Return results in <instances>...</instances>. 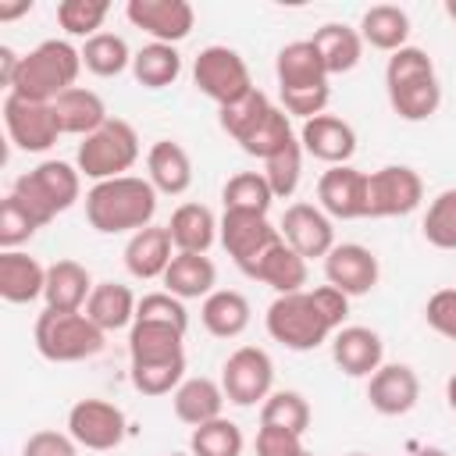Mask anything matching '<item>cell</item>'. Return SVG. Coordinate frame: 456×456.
Returning <instances> with one entry per match:
<instances>
[{"label": "cell", "instance_id": "cell-1", "mask_svg": "<svg viewBox=\"0 0 456 456\" xmlns=\"http://www.w3.org/2000/svg\"><path fill=\"white\" fill-rule=\"evenodd\" d=\"M346 317H349V296H342L331 285H317V289L274 296L264 314V328L278 346L292 353H310L331 342V335L346 328Z\"/></svg>", "mask_w": 456, "mask_h": 456}, {"label": "cell", "instance_id": "cell-2", "mask_svg": "<svg viewBox=\"0 0 456 456\" xmlns=\"http://www.w3.org/2000/svg\"><path fill=\"white\" fill-rule=\"evenodd\" d=\"M157 196L160 192L150 185V178L139 175L93 182V189L86 192V221L100 235H135L153 224Z\"/></svg>", "mask_w": 456, "mask_h": 456}, {"label": "cell", "instance_id": "cell-3", "mask_svg": "<svg viewBox=\"0 0 456 456\" xmlns=\"http://www.w3.org/2000/svg\"><path fill=\"white\" fill-rule=\"evenodd\" d=\"M274 78H278V96H281V110L289 118H317L324 114L331 89H328V68L317 53V46L310 39H296L285 43L274 57Z\"/></svg>", "mask_w": 456, "mask_h": 456}, {"label": "cell", "instance_id": "cell-4", "mask_svg": "<svg viewBox=\"0 0 456 456\" xmlns=\"http://www.w3.org/2000/svg\"><path fill=\"white\" fill-rule=\"evenodd\" d=\"M385 93L392 110L403 121H428L442 107V82L435 71V61L420 46H403L388 53L385 64Z\"/></svg>", "mask_w": 456, "mask_h": 456}, {"label": "cell", "instance_id": "cell-5", "mask_svg": "<svg viewBox=\"0 0 456 456\" xmlns=\"http://www.w3.org/2000/svg\"><path fill=\"white\" fill-rule=\"evenodd\" d=\"M82 71V50L68 39H43L28 53H21L18 75L7 93L32 100V103H53L61 93L75 89Z\"/></svg>", "mask_w": 456, "mask_h": 456}, {"label": "cell", "instance_id": "cell-6", "mask_svg": "<svg viewBox=\"0 0 456 456\" xmlns=\"http://www.w3.org/2000/svg\"><path fill=\"white\" fill-rule=\"evenodd\" d=\"M32 338H36L39 356L50 363L89 360L107 342V335L86 317V310H50V306H43V314L36 317Z\"/></svg>", "mask_w": 456, "mask_h": 456}, {"label": "cell", "instance_id": "cell-7", "mask_svg": "<svg viewBox=\"0 0 456 456\" xmlns=\"http://www.w3.org/2000/svg\"><path fill=\"white\" fill-rule=\"evenodd\" d=\"M11 192L46 228L57 214H64V210H71L78 203V196H82V171L75 164H68V160H39L32 171L14 178Z\"/></svg>", "mask_w": 456, "mask_h": 456}, {"label": "cell", "instance_id": "cell-8", "mask_svg": "<svg viewBox=\"0 0 456 456\" xmlns=\"http://www.w3.org/2000/svg\"><path fill=\"white\" fill-rule=\"evenodd\" d=\"M135 160H139V132L125 118H110L103 128L86 135L75 153V167L82 171V178L93 182L121 178L135 167Z\"/></svg>", "mask_w": 456, "mask_h": 456}, {"label": "cell", "instance_id": "cell-9", "mask_svg": "<svg viewBox=\"0 0 456 456\" xmlns=\"http://www.w3.org/2000/svg\"><path fill=\"white\" fill-rule=\"evenodd\" d=\"M192 82L196 89L214 100L217 107L246 96L253 89V78H249V64L242 61L239 50L224 46V43H214V46H203L192 61Z\"/></svg>", "mask_w": 456, "mask_h": 456}, {"label": "cell", "instance_id": "cell-10", "mask_svg": "<svg viewBox=\"0 0 456 456\" xmlns=\"http://www.w3.org/2000/svg\"><path fill=\"white\" fill-rule=\"evenodd\" d=\"M224 399L235 406H256L274 392V360L260 346H239L221 363Z\"/></svg>", "mask_w": 456, "mask_h": 456}, {"label": "cell", "instance_id": "cell-11", "mask_svg": "<svg viewBox=\"0 0 456 456\" xmlns=\"http://www.w3.org/2000/svg\"><path fill=\"white\" fill-rule=\"evenodd\" d=\"M424 182L406 164H385L367 175V217H406L420 207Z\"/></svg>", "mask_w": 456, "mask_h": 456}, {"label": "cell", "instance_id": "cell-12", "mask_svg": "<svg viewBox=\"0 0 456 456\" xmlns=\"http://www.w3.org/2000/svg\"><path fill=\"white\" fill-rule=\"evenodd\" d=\"M68 435L78 442V449L107 452L118 449L128 435V417L118 403L107 399H78L68 410Z\"/></svg>", "mask_w": 456, "mask_h": 456}, {"label": "cell", "instance_id": "cell-13", "mask_svg": "<svg viewBox=\"0 0 456 456\" xmlns=\"http://www.w3.org/2000/svg\"><path fill=\"white\" fill-rule=\"evenodd\" d=\"M4 128H7V139L25 153H46L61 139L53 103H32L14 93L4 96Z\"/></svg>", "mask_w": 456, "mask_h": 456}, {"label": "cell", "instance_id": "cell-14", "mask_svg": "<svg viewBox=\"0 0 456 456\" xmlns=\"http://www.w3.org/2000/svg\"><path fill=\"white\" fill-rule=\"evenodd\" d=\"M278 232L303 260H324L335 249V221L317 203H289Z\"/></svg>", "mask_w": 456, "mask_h": 456}, {"label": "cell", "instance_id": "cell-15", "mask_svg": "<svg viewBox=\"0 0 456 456\" xmlns=\"http://www.w3.org/2000/svg\"><path fill=\"white\" fill-rule=\"evenodd\" d=\"M125 18L135 28H142L150 43H167V46H178L196 25V11L189 0H128Z\"/></svg>", "mask_w": 456, "mask_h": 456}, {"label": "cell", "instance_id": "cell-16", "mask_svg": "<svg viewBox=\"0 0 456 456\" xmlns=\"http://www.w3.org/2000/svg\"><path fill=\"white\" fill-rule=\"evenodd\" d=\"M317 207L331 221H360L367 217V171L353 164L328 167L317 178Z\"/></svg>", "mask_w": 456, "mask_h": 456}, {"label": "cell", "instance_id": "cell-17", "mask_svg": "<svg viewBox=\"0 0 456 456\" xmlns=\"http://www.w3.org/2000/svg\"><path fill=\"white\" fill-rule=\"evenodd\" d=\"M378 278H381V264L374 249L360 242H335V249L324 256V281L349 299L374 292Z\"/></svg>", "mask_w": 456, "mask_h": 456}, {"label": "cell", "instance_id": "cell-18", "mask_svg": "<svg viewBox=\"0 0 456 456\" xmlns=\"http://www.w3.org/2000/svg\"><path fill=\"white\" fill-rule=\"evenodd\" d=\"M281 239L278 224L267 221V214H235L224 210L221 214V228H217V242L224 246V253L232 256V264L242 271L249 260H256L267 246H274Z\"/></svg>", "mask_w": 456, "mask_h": 456}, {"label": "cell", "instance_id": "cell-19", "mask_svg": "<svg viewBox=\"0 0 456 456\" xmlns=\"http://www.w3.org/2000/svg\"><path fill=\"white\" fill-rule=\"evenodd\" d=\"M299 146L303 153H310L314 160L328 164V167H338V164H349L353 153H356V132L346 118L338 114H317L310 121L299 125Z\"/></svg>", "mask_w": 456, "mask_h": 456}, {"label": "cell", "instance_id": "cell-20", "mask_svg": "<svg viewBox=\"0 0 456 456\" xmlns=\"http://www.w3.org/2000/svg\"><path fill=\"white\" fill-rule=\"evenodd\" d=\"M420 399V378L410 363H381L367 378V403L381 417H403Z\"/></svg>", "mask_w": 456, "mask_h": 456}, {"label": "cell", "instance_id": "cell-21", "mask_svg": "<svg viewBox=\"0 0 456 456\" xmlns=\"http://www.w3.org/2000/svg\"><path fill=\"white\" fill-rule=\"evenodd\" d=\"M331 360L346 378H370L385 363V342L367 324H346L331 335Z\"/></svg>", "mask_w": 456, "mask_h": 456}, {"label": "cell", "instance_id": "cell-22", "mask_svg": "<svg viewBox=\"0 0 456 456\" xmlns=\"http://www.w3.org/2000/svg\"><path fill=\"white\" fill-rule=\"evenodd\" d=\"M242 274L260 281V285H267V289H274V296H289V292L306 289V260L285 239H278L256 260H249L242 267Z\"/></svg>", "mask_w": 456, "mask_h": 456}, {"label": "cell", "instance_id": "cell-23", "mask_svg": "<svg viewBox=\"0 0 456 456\" xmlns=\"http://www.w3.org/2000/svg\"><path fill=\"white\" fill-rule=\"evenodd\" d=\"M175 260V242H171V232L167 224H150L135 235H128L125 242V271L139 281H153V278H164L167 264Z\"/></svg>", "mask_w": 456, "mask_h": 456}, {"label": "cell", "instance_id": "cell-24", "mask_svg": "<svg viewBox=\"0 0 456 456\" xmlns=\"http://www.w3.org/2000/svg\"><path fill=\"white\" fill-rule=\"evenodd\" d=\"M146 178L160 196H182L192 185V160L182 142L157 139L146 150Z\"/></svg>", "mask_w": 456, "mask_h": 456}, {"label": "cell", "instance_id": "cell-25", "mask_svg": "<svg viewBox=\"0 0 456 456\" xmlns=\"http://www.w3.org/2000/svg\"><path fill=\"white\" fill-rule=\"evenodd\" d=\"M224 388H221V381H214V378H185L175 392H171V410H175V417L182 420V424H189V428H200V424H207V420H217V417H224Z\"/></svg>", "mask_w": 456, "mask_h": 456}, {"label": "cell", "instance_id": "cell-26", "mask_svg": "<svg viewBox=\"0 0 456 456\" xmlns=\"http://www.w3.org/2000/svg\"><path fill=\"white\" fill-rule=\"evenodd\" d=\"M53 118L61 125V135H78V139L93 135L96 128H103L110 121L107 103L100 100V93H93L86 86H75V89L61 93L53 100Z\"/></svg>", "mask_w": 456, "mask_h": 456}, {"label": "cell", "instance_id": "cell-27", "mask_svg": "<svg viewBox=\"0 0 456 456\" xmlns=\"http://www.w3.org/2000/svg\"><path fill=\"white\" fill-rule=\"evenodd\" d=\"M46 289V267L25 249H0V296L14 306L39 299Z\"/></svg>", "mask_w": 456, "mask_h": 456}, {"label": "cell", "instance_id": "cell-28", "mask_svg": "<svg viewBox=\"0 0 456 456\" xmlns=\"http://www.w3.org/2000/svg\"><path fill=\"white\" fill-rule=\"evenodd\" d=\"M164 292L185 299H207L217 285V267L207 253H175V260L164 271Z\"/></svg>", "mask_w": 456, "mask_h": 456}, {"label": "cell", "instance_id": "cell-29", "mask_svg": "<svg viewBox=\"0 0 456 456\" xmlns=\"http://www.w3.org/2000/svg\"><path fill=\"white\" fill-rule=\"evenodd\" d=\"M135 310H139V299L128 285L121 281H96L89 303H86V317L103 331H121V328H132L135 324Z\"/></svg>", "mask_w": 456, "mask_h": 456}, {"label": "cell", "instance_id": "cell-30", "mask_svg": "<svg viewBox=\"0 0 456 456\" xmlns=\"http://www.w3.org/2000/svg\"><path fill=\"white\" fill-rule=\"evenodd\" d=\"M185 356V331L160 321H135L128 328V363H157Z\"/></svg>", "mask_w": 456, "mask_h": 456}, {"label": "cell", "instance_id": "cell-31", "mask_svg": "<svg viewBox=\"0 0 456 456\" xmlns=\"http://www.w3.org/2000/svg\"><path fill=\"white\" fill-rule=\"evenodd\" d=\"M217 228H221V221L203 203H182V207H175V214L167 221L175 253H210V246L217 242Z\"/></svg>", "mask_w": 456, "mask_h": 456}, {"label": "cell", "instance_id": "cell-32", "mask_svg": "<svg viewBox=\"0 0 456 456\" xmlns=\"http://www.w3.org/2000/svg\"><path fill=\"white\" fill-rule=\"evenodd\" d=\"M93 278L78 260H53L46 267V289L43 299L50 310H86L93 296Z\"/></svg>", "mask_w": 456, "mask_h": 456}, {"label": "cell", "instance_id": "cell-33", "mask_svg": "<svg viewBox=\"0 0 456 456\" xmlns=\"http://www.w3.org/2000/svg\"><path fill=\"white\" fill-rule=\"evenodd\" d=\"M200 321L214 338H239L253 321V306L235 289H214L200 306Z\"/></svg>", "mask_w": 456, "mask_h": 456}, {"label": "cell", "instance_id": "cell-34", "mask_svg": "<svg viewBox=\"0 0 456 456\" xmlns=\"http://www.w3.org/2000/svg\"><path fill=\"white\" fill-rule=\"evenodd\" d=\"M360 39L381 53H395L410 46V14L395 4H374L360 18Z\"/></svg>", "mask_w": 456, "mask_h": 456}, {"label": "cell", "instance_id": "cell-35", "mask_svg": "<svg viewBox=\"0 0 456 456\" xmlns=\"http://www.w3.org/2000/svg\"><path fill=\"white\" fill-rule=\"evenodd\" d=\"M310 43L317 46L328 75H346L360 64L363 57V39H360V28L353 25H342V21H328L321 28H314Z\"/></svg>", "mask_w": 456, "mask_h": 456}, {"label": "cell", "instance_id": "cell-36", "mask_svg": "<svg viewBox=\"0 0 456 456\" xmlns=\"http://www.w3.org/2000/svg\"><path fill=\"white\" fill-rule=\"evenodd\" d=\"M178 75H182V53H178V46L146 43L132 57V78L142 89H167V86L178 82Z\"/></svg>", "mask_w": 456, "mask_h": 456}, {"label": "cell", "instance_id": "cell-37", "mask_svg": "<svg viewBox=\"0 0 456 456\" xmlns=\"http://www.w3.org/2000/svg\"><path fill=\"white\" fill-rule=\"evenodd\" d=\"M132 50L125 43V36L114 32H96L93 39L82 43V68L93 71L96 78H118L121 71L132 68Z\"/></svg>", "mask_w": 456, "mask_h": 456}, {"label": "cell", "instance_id": "cell-38", "mask_svg": "<svg viewBox=\"0 0 456 456\" xmlns=\"http://www.w3.org/2000/svg\"><path fill=\"white\" fill-rule=\"evenodd\" d=\"M271 107H274V103L267 100V93H260V89L253 86L246 96H239V100H232V103H224V107H217V125H221V132H224L228 139L246 142L249 132L267 118Z\"/></svg>", "mask_w": 456, "mask_h": 456}, {"label": "cell", "instance_id": "cell-39", "mask_svg": "<svg viewBox=\"0 0 456 456\" xmlns=\"http://www.w3.org/2000/svg\"><path fill=\"white\" fill-rule=\"evenodd\" d=\"M221 203H224V210H235V214H267L274 203V192H271L264 171H239L224 182Z\"/></svg>", "mask_w": 456, "mask_h": 456}, {"label": "cell", "instance_id": "cell-40", "mask_svg": "<svg viewBox=\"0 0 456 456\" xmlns=\"http://www.w3.org/2000/svg\"><path fill=\"white\" fill-rule=\"evenodd\" d=\"M310 403L303 392L296 388H274L264 403H260V424H271V428H285L292 435H306L310 428Z\"/></svg>", "mask_w": 456, "mask_h": 456}, {"label": "cell", "instance_id": "cell-41", "mask_svg": "<svg viewBox=\"0 0 456 456\" xmlns=\"http://www.w3.org/2000/svg\"><path fill=\"white\" fill-rule=\"evenodd\" d=\"M242 428L228 417H217V420H207L200 428H192L189 435V452L192 456H242Z\"/></svg>", "mask_w": 456, "mask_h": 456}, {"label": "cell", "instance_id": "cell-42", "mask_svg": "<svg viewBox=\"0 0 456 456\" xmlns=\"http://www.w3.org/2000/svg\"><path fill=\"white\" fill-rule=\"evenodd\" d=\"M292 139H296V132H292V118L274 103V107L267 110V118H264V121L249 132V139L239 142V146H242V153L267 160V157H274L278 150H285Z\"/></svg>", "mask_w": 456, "mask_h": 456}, {"label": "cell", "instance_id": "cell-43", "mask_svg": "<svg viewBox=\"0 0 456 456\" xmlns=\"http://www.w3.org/2000/svg\"><path fill=\"white\" fill-rule=\"evenodd\" d=\"M132 388L142 395H171L185 381V356L157 360V363H128Z\"/></svg>", "mask_w": 456, "mask_h": 456}, {"label": "cell", "instance_id": "cell-44", "mask_svg": "<svg viewBox=\"0 0 456 456\" xmlns=\"http://www.w3.org/2000/svg\"><path fill=\"white\" fill-rule=\"evenodd\" d=\"M264 178H267L274 200H289V196H296L299 178H303V146H299V135H296L285 150H278L274 157L264 160Z\"/></svg>", "mask_w": 456, "mask_h": 456}, {"label": "cell", "instance_id": "cell-45", "mask_svg": "<svg viewBox=\"0 0 456 456\" xmlns=\"http://www.w3.org/2000/svg\"><path fill=\"white\" fill-rule=\"evenodd\" d=\"M420 232L435 249H456V189H442L428 203Z\"/></svg>", "mask_w": 456, "mask_h": 456}, {"label": "cell", "instance_id": "cell-46", "mask_svg": "<svg viewBox=\"0 0 456 456\" xmlns=\"http://www.w3.org/2000/svg\"><path fill=\"white\" fill-rule=\"evenodd\" d=\"M107 14H110L107 0H61L57 4V25L68 36H82V39H93L103 28Z\"/></svg>", "mask_w": 456, "mask_h": 456}, {"label": "cell", "instance_id": "cell-47", "mask_svg": "<svg viewBox=\"0 0 456 456\" xmlns=\"http://www.w3.org/2000/svg\"><path fill=\"white\" fill-rule=\"evenodd\" d=\"M43 224L36 221V214L14 196L7 192L0 203V249H21Z\"/></svg>", "mask_w": 456, "mask_h": 456}, {"label": "cell", "instance_id": "cell-48", "mask_svg": "<svg viewBox=\"0 0 456 456\" xmlns=\"http://www.w3.org/2000/svg\"><path fill=\"white\" fill-rule=\"evenodd\" d=\"M135 321H160V324H175L182 331H189V310L178 296L171 292H146L139 299V310H135Z\"/></svg>", "mask_w": 456, "mask_h": 456}, {"label": "cell", "instance_id": "cell-49", "mask_svg": "<svg viewBox=\"0 0 456 456\" xmlns=\"http://www.w3.org/2000/svg\"><path fill=\"white\" fill-rule=\"evenodd\" d=\"M424 321L431 324V331L456 342V289H438L424 303Z\"/></svg>", "mask_w": 456, "mask_h": 456}, {"label": "cell", "instance_id": "cell-50", "mask_svg": "<svg viewBox=\"0 0 456 456\" xmlns=\"http://www.w3.org/2000/svg\"><path fill=\"white\" fill-rule=\"evenodd\" d=\"M21 456H78V442L68 435V431H36L25 438L21 445Z\"/></svg>", "mask_w": 456, "mask_h": 456}, {"label": "cell", "instance_id": "cell-51", "mask_svg": "<svg viewBox=\"0 0 456 456\" xmlns=\"http://www.w3.org/2000/svg\"><path fill=\"white\" fill-rule=\"evenodd\" d=\"M303 449H306L303 435H292L285 428L260 424V431H256V456H299Z\"/></svg>", "mask_w": 456, "mask_h": 456}, {"label": "cell", "instance_id": "cell-52", "mask_svg": "<svg viewBox=\"0 0 456 456\" xmlns=\"http://www.w3.org/2000/svg\"><path fill=\"white\" fill-rule=\"evenodd\" d=\"M18 64H21V57L11 50V46H0V82L11 89V82H14V75H18Z\"/></svg>", "mask_w": 456, "mask_h": 456}, {"label": "cell", "instance_id": "cell-53", "mask_svg": "<svg viewBox=\"0 0 456 456\" xmlns=\"http://www.w3.org/2000/svg\"><path fill=\"white\" fill-rule=\"evenodd\" d=\"M32 11V0H18V4H0V21H14L21 14Z\"/></svg>", "mask_w": 456, "mask_h": 456}, {"label": "cell", "instance_id": "cell-54", "mask_svg": "<svg viewBox=\"0 0 456 456\" xmlns=\"http://www.w3.org/2000/svg\"><path fill=\"white\" fill-rule=\"evenodd\" d=\"M445 403H449V410L456 413V374L445 381Z\"/></svg>", "mask_w": 456, "mask_h": 456}, {"label": "cell", "instance_id": "cell-55", "mask_svg": "<svg viewBox=\"0 0 456 456\" xmlns=\"http://www.w3.org/2000/svg\"><path fill=\"white\" fill-rule=\"evenodd\" d=\"M410 456H449L445 449H435V445H424V449H413Z\"/></svg>", "mask_w": 456, "mask_h": 456}, {"label": "cell", "instance_id": "cell-56", "mask_svg": "<svg viewBox=\"0 0 456 456\" xmlns=\"http://www.w3.org/2000/svg\"><path fill=\"white\" fill-rule=\"evenodd\" d=\"M445 11H449V18H452V21H456V4H449V7H445Z\"/></svg>", "mask_w": 456, "mask_h": 456}, {"label": "cell", "instance_id": "cell-57", "mask_svg": "<svg viewBox=\"0 0 456 456\" xmlns=\"http://www.w3.org/2000/svg\"><path fill=\"white\" fill-rule=\"evenodd\" d=\"M167 456H192V452H167Z\"/></svg>", "mask_w": 456, "mask_h": 456}, {"label": "cell", "instance_id": "cell-58", "mask_svg": "<svg viewBox=\"0 0 456 456\" xmlns=\"http://www.w3.org/2000/svg\"><path fill=\"white\" fill-rule=\"evenodd\" d=\"M346 456H370V452H346Z\"/></svg>", "mask_w": 456, "mask_h": 456}, {"label": "cell", "instance_id": "cell-59", "mask_svg": "<svg viewBox=\"0 0 456 456\" xmlns=\"http://www.w3.org/2000/svg\"><path fill=\"white\" fill-rule=\"evenodd\" d=\"M299 456H314V452H310V449H303V452H299Z\"/></svg>", "mask_w": 456, "mask_h": 456}]
</instances>
